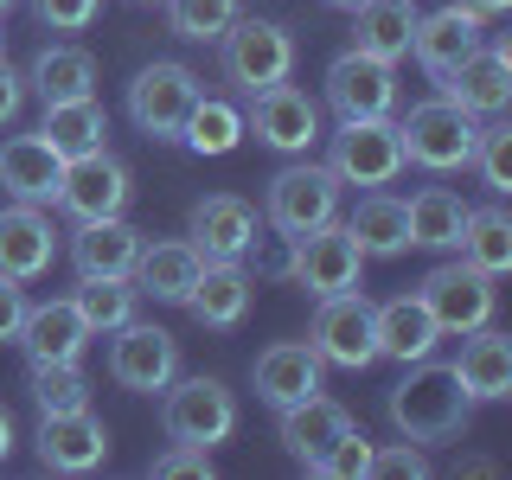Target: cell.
Here are the masks:
<instances>
[{"label":"cell","mask_w":512,"mask_h":480,"mask_svg":"<svg viewBox=\"0 0 512 480\" xmlns=\"http://www.w3.org/2000/svg\"><path fill=\"white\" fill-rule=\"evenodd\" d=\"M384 410H391V429H397L404 442H416V448L461 442V436H468V423H474L468 384L455 378V365H436V359L404 365V378L391 384Z\"/></svg>","instance_id":"1"},{"label":"cell","mask_w":512,"mask_h":480,"mask_svg":"<svg viewBox=\"0 0 512 480\" xmlns=\"http://www.w3.org/2000/svg\"><path fill=\"white\" fill-rule=\"evenodd\" d=\"M263 218L276 237H301L314 224H333L340 218V180H333V167L327 160H308V154H288V167L269 173Z\"/></svg>","instance_id":"2"},{"label":"cell","mask_w":512,"mask_h":480,"mask_svg":"<svg viewBox=\"0 0 512 480\" xmlns=\"http://www.w3.org/2000/svg\"><path fill=\"white\" fill-rule=\"evenodd\" d=\"M160 429H167V442H180V448H218V442H231V429H237L231 384L212 378V372L173 378L167 391H160Z\"/></svg>","instance_id":"3"},{"label":"cell","mask_w":512,"mask_h":480,"mask_svg":"<svg viewBox=\"0 0 512 480\" xmlns=\"http://www.w3.org/2000/svg\"><path fill=\"white\" fill-rule=\"evenodd\" d=\"M218 64H224V84H237L244 96L282 84L295 71V32L282 20H256V13H237L218 39Z\"/></svg>","instance_id":"4"},{"label":"cell","mask_w":512,"mask_h":480,"mask_svg":"<svg viewBox=\"0 0 512 480\" xmlns=\"http://www.w3.org/2000/svg\"><path fill=\"white\" fill-rule=\"evenodd\" d=\"M282 244H288V282L308 288L314 301L346 295V288H359V276H365V250L352 244V231L340 218L314 224V231H301V237H282Z\"/></svg>","instance_id":"5"},{"label":"cell","mask_w":512,"mask_h":480,"mask_svg":"<svg viewBox=\"0 0 512 480\" xmlns=\"http://www.w3.org/2000/svg\"><path fill=\"white\" fill-rule=\"evenodd\" d=\"M199 96H205L199 77H192L180 58H154V64H141V71L128 77V122H135L148 141H180L186 109L199 103Z\"/></svg>","instance_id":"6"},{"label":"cell","mask_w":512,"mask_h":480,"mask_svg":"<svg viewBox=\"0 0 512 480\" xmlns=\"http://www.w3.org/2000/svg\"><path fill=\"white\" fill-rule=\"evenodd\" d=\"M327 167L340 186H391L397 173L410 167L404 160V141H397V122L391 116H365V122H340L327 141Z\"/></svg>","instance_id":"7"},{"label":"cell","mask_w":512,"mask_h":480,"mask_svg":"<svg viewBox=\"0 0 512 480\" xmlns=\"http://www.w3.org/2000/svg\"><path fill=\"white\" fill-rule=\"evenodd\" d=\"M474 116L455 109L448 96H429V103H410V116L397 122V141H404V160H416L423 173H455L468 167L474 154Z\"/></svg>","instance_id":"8"},{"label":"cell","mask_w":512,"mask_h":480,"mask_svg":"<svg viewBox=\"0 0 512 480\" xmlns=\"http://www.w3.org/2000/svg\"><path fill=\"white\" fill-rule=\"evenodd\" d=\"M308 346L320 352V365H340V372H365V365H378V340H372V301H365V288H346V295L314 301Z\"/></svg>","instance_id":"9"},{"label":"cell","mask_w":512,"mask_h":480,"mask_svg":"<svg viewBox=\"0 0 512 480\" xmlns=\"http://www.w3.org/2000/svg\"><path fill=\"white\" fill-rule=\"evenodd\" d=\"M109 378L135 397H160L173 378H180V340L167 327H148V320H128V327L109 333Z\"/></svg>","instance_id":"10"},{"label":"cell","mask_w":512,"mask_h":480,"mask_svg":"<svg viewBox=\"0 0 512 480\" xmlns=\"http://www.w3.org/2000/svg\"><path fill=\"white\" fill-rule=\"evenodd\" d=\"M128 199H135V173L109 148H90V154L64 160V186H58L64 218H122Z\"/></svg>","instance_id":"11"},{"label":"cell","mask_w":512,"mask_h":480,"mask_svg":"<svg viewBox=\"0 0 512 480\" xmlns=\"http://www.w3.org/2000/svg\"><path fill=\"white\" fill-rule=\"evenodd\" d=\"M423 308L436 314V327L442 333H474V327H487L493 320V308H500V288H493V276H480L474 263H436L423 276Z\"/></svg>","instance_id":"12"},{"label":"cell","mask_w":512,"mask_h":480,"mask_svg":"<svg viewBox=\"0 0 512 480\" xmlns=\"http://www.w3.org/2000/svg\"><path fill=\"white\" fill-rule=\"evenodd\" d=\"M244 135H256L263 148H276V154H308L314 141H320V103L301 84H269V90H256L250 96V116H244Z\"/></svg>","instance_id":"13"},{"label":"cell","mask_w":512,"mask_h":480,"mask_svg":"<svg viewBox=\"0 0 512 480\" xmlns=\"http://www.w3.org/2000/svg\"><path fill=\"white\" fill-rule=\"evenodd\" d=\"M39 461L52 474H96L109 461V429L90 404L84 410H39Z\"/></svg>","instance_id":"14"},{"label":"cell","mask_w":512,"mask_h":480,"mask_svg":"<svg viewBox=\"0 0 512 480\" xmlns=\"http://www.w3.org/2000/svg\"><path fill=\"white\" fill-rule=\"evenodd\" d=\"M442 96L455 109H468V116H506V103H512V52L500 39H480L468 58L455 64V71H442L436 77Z\"/></svg>","instance_id":"15"},{"label":"cell","mask_w":512,"mask_h":480,"mask_svg":"<svg viewBox=\"0 0 512 480\" xmlns=\"http://www.w3.org/2000/svg\"><path fill=\"white\" fill-rule=\"evenodd\" d=\"M327 103L340 109V122L391 116L397 109V64L365 58V52H340L327 64Z\"/></svg>","instance_id":"16"},{"label":"cell","mask_w":512,"mask_h":480,"mask_svg":"<svg viewBox=\"0 0 512 480\" xmlns=\"http://www.w3.org/2000/svg\"><path fill=\"white\" fill-rule=\"evenodd\" d=\"M250 384L269 410H288V404H301V397L327 391V365H320V352L308 340H276V346L256 352Z\"/></svg>","instance_id":"17"},{"label":"cell","mask_w":512,"mask_h":480,"mask_svg":"<svg viewBox=\"0 0 512 480\" xmlns=\"http://www.w3.org/2000/svg\"><path fill=\"white\" fill-rule=\"evenodd\" d=\"M186 237H192V250H199L205 263H244V256L256 250L250 199H237V192H212V199H199L192 218H186Z\"/></svg>","instance_id":"18"},{"label":"cell","mask_w":512,"mask_h":480,"mask_svg":"<svg viewBox=\"0 0 512 480\" xmlns=\"http://www.w3.org/2000/svg\"><path fill=\"white\" fill-rule=\"evenodd\" d=\"M64 186V154L32 128V135H7L0 141V192L20 205H58Z\"/></svg>","instance_id":"19"},{"label":"cell","mask_w":512,"mask_h":480,"mask_svg":"<svg viewBox=\"0 0 512 480\" xmlns=\"http://www.w3.org/2000/svg\"><path fill=\"white\" fill-rule=\"evenodd\" d=\"M52 256H58V231H52V218H45V205L13 199L7 212H0V276L39 282L45 269H52Z\"/></svg>","instance_id":"20"},{"label":"cell","mask_w":512,"mask_h":480,"mask_svg":"<svg viewBox=\"0 0 512 480\" xmlns=\"http://www.w3.org/2000/svg\"><path fill=\"white\" fill-rule=\"evenodd\" d=\"M372 340H378V359L416 365V359L436 352L442 327H436V314L423 308V295H391V301H372Z\"/></svg>","instance_id":"21"},{"label":"cell","mask_w":512,"mask_h":480,"mask_svg":"<svg viewBox=\"0 0 512 480\" xmlns=\"http://www.w3.org/2000/svg\"><path fill=\"white\" fill-rule=\"evenodd\" d=\"M480 39H487V20L448 0V7H436V13H416L410 52H416V64H423L429 77H442V71H455V64L468 58Z\"/></svg>","instance_id":"22"},{"label":"cell","mask_w":512,"mask_h":480,"mask_svg":"<svg viewBox=\"0 0 512 480\" xmlns=\"http://www.w3.org/2000/svg\"><path fill=\"white\" fill-rule=\"evenodd\" d=\"M96 340V333L84 327V314H77V301H32L26 308V327H20V346L26 365H58V359H84V346Z\"/></svg>","instance_id":"23"},{"label":"cell","mask_w":512,"mask_h":480,"mask_svg":"<svg viewBox=\"0 0 512 480\" xmlns=\"http://www.w3.org/2000/svg\"><path fill=\"white\" fill-rule=\"evenodd\" d=\"M346 429H352V410L333 404L327 391H314V397H301V404L276 410V436H282V448L301 461V468H314V461L327 455V448L340 442Z\"/></svg>","instance_id":"24"},{"label":"cell","mask_w":512,"mask_h":480,"mask_svg":"<svg viewBox=\"0 0 512 480\" xmlns=\"http://www.w3.org/2000/svg\"><path fill=\"white\" fill-rule=\"evenodd\" d=\"M199 269H205V256L192 250V237H154V244H141L135 269H128V282H135L141 295H154V301H173V308H186V295H192V282H199Z\"/></svg>","instance_id":"25"},{"label":"cell","mask_w":512,"mask_h":480,"mask_svg":"<svg viewBox=\"0 0 512 480\" xmlns=\"http://www.w3.org/2000/svg\"><path fill=\"white\" fill-rule=\"evenodd\" d=\"M250 295H256V276H250L244 263H205L199 282H192V295H186V308H192L199 327L231 333V327H244Z\"/></svg>","instance_id":"26"},{"label":"cell","mask_w":512,"mask_h":480,"mask_svg":"<svg viewBox=\"0 0 512 480\" xmlns=\"http://www.w3.org/2000/svg\"><path fill=\"white\" fill-rule=\"evenodd\" d=\"M135 256H141V231L128 218H77V231H71L77 276H128Z\"/></svg>","instance_id":"27"},{"label":"cell","mask_w":512,"mask_h":480,"mask_svg":"<svg viewBox=\"0 0 512 480\" xmlns=\"http://www.w3.org/2000/svg\"><path fill=\"white\" fill-rule=\"evenodd\" d=\"M455 378L468 384L474 404H500V397H512V340H506V333H493V320H487V327H474V333H461Z\"/></svg>","instance_id":"28"},{"label":"cell","mask_w":512,"mask_h":480,"mask_svg":"<svg viewBox=\"0 0 512 480\" xmlns=\"http://www.w3.org/2000/svg\"><path fill=\"white\" fill-rule=\"evenodd\" d=\"M410 32H416V0H359L352 7V52L365 58H410Z\"/></svg>","instance_id":"29"},{"label":"cell","mask_w":512,"mask_h":480,"mask_svg":"<svg viewBox=\"0 0 512 480\" xmlns=\"http://www.w3.org/2000/svg\"><path fill=\"white\" fill-rule=\"evenodd\" d=\"M26 90L39 103H77V96H96V58L84 45H39L26 71Z\"/></svg>","instance_id":"30"},{"label":"cell","mask_w":512,"mask_h":480,"mask_svg":"<svg viewBox=\"0 0 512 480\" xmlns=\"http://www.w3.org/2000/svg\"><path fill=\"white\" fill-rule=\"evenodd\" d=\"M468 212H474V205L461 199V192H448V186H423V192H410V199H404L410 244H416V250H455V244H461V231H468Z\"/></svg>","instance_id":"31"},{"label":"cell","mask_w":512,"mask_h":480,"mask_svg":"<svg viewBox=\"0 0 512 480\" xmlns=\"http://www.w3.org/2000/svg\"><path fill=\"white\" fill-rule=\"evenodd\" d=\"M352 244H359L365 256H404L410 250V218H404V199H391V192H365L359 205H352L346 218Z\"/></svg>","instance_id":"32"},{"label":"cell","mask_w":512,"mask_h":480,"mask_svg":"<svg viewBox=\"0 0 512 480\" xmlns=\"http://www.w3.org/2000/svg\"><path fill=\"white\" fill-rule=\"evenodd\" d=\"M39 135L52 141V148L71 160V154H90V148H103V135H109V116H103V103L96 96H77V103H45V122H39Z\"/></svg>","instance_id":"33"},{"label":"cell","mask_w":512,"mask_h":480,"mask_svg":"<svg viewBox=\"0 0 512 480\" xmlns=\"http://www.w3.org/2000/svg\"><path fill=\"white\" fill-rule=\"evenodd\" d=\"M77 314H84V327L90 333H116V327H128L135 320V301H141V288L128 282V276H77Z\"/></svg>","instance_id":"34"},{"label":"cell","mask_w":512,"mask_h":480,"mask_svg":"<svg viewBox=\"0 0 512 480\" xmlns=\"http://www.w3.org/2000/svg\"><path fill=\"white\" fill-rule=\"evenodd\" d=\"M461 263H474L480 276L500 282L512 269V218L500 212V205H480V212H468V231H461Z\"/></svg>","instance_id":"35"},{"label":"cell","mask_w":512,"mask_h":480,"mask_svg":"<svg viewBox=\"0 0 512 480\" xmlns=\"http://www.w3.org/2000/svg\"><path fill=\"white\" fill-rule=\"evenodd\" d=\"M180 141L192 154H231L237 141H244V109H231V103H218V96H199V103L186 109V128H180Z\"/></svg>","instance_id":"36"},{"label":"cell","mask_w":512,"mask_h":480,"mask_svg":"<svg viewBox=\"0 0 512 480\" xmlns=\"http://www.w3.org/2000/svg\"><path fill=\"white\" fill-rule=\"evenodd\" d=\"M167 7V32L186 45H218L224 26L244 13V0H160Z\"/></svg>","instance_id":"37"},{"label":"cell","mask_w":512,"mask_h":480,"mask_svg":"<svg viewBox=\"0 0 512 480\" xmlns=\"http://www.w3.org/2000/svg\"><path fill=\"white\" fill-rule=\"evenodd\" d=\"M26 391L39 410H84L90 404V378L77 359H58V365H26Z\"/></svg>","instance_id":"38"},{"label":"cell","mask_w":512,"mask_h":480,"mask_svg":"<svg viewBox=\"0 0 512 480\" xmlns=\"http://www.w3.org/2000/svg\"><path fill=\"white\" fill-rule=\"evenodd\" d=\"M468 167H480V180H487V192H500V199L512 192V122H506V116H480Z\"/></svg>","instance_id":"39"},{"label":"cell","mask_w":512,"mask_h":480,"mask_svg":"<svg viewBox=\"0 0 512 480\" xmlns=\"http://www.w3.org/2000/svg\"><path fill=\"white\" fill-rule=\"evenodd\" d=\"M308 474H320V480H359V474H372V442H365V429L352 423L346 436L333 442V448H327V455L314 461Z\"/></svg>","instance_id":"40"},{"label":"cell","mask_w":512,"mask_h":480,"mask_svg":"<svg viewBox=\"0 0 512 480\" xmlns=\"http://www.w3.org/2000/svg\"><path fill=\"white\" fill-rule=\"evenodd\" d=\"M26 7L45 32H84V26H96L103 0H26Z\"/></svg>","instance_id":"41"},{"label":"cell","mask_w":512,"mask_h":480,"mask_svg":"<svg viewBox=\"0 0 512 480\" xmlns=\"http://www.w3.org/2000/svg\"><path fill=\"white\" fill-rule=\"evenodd\" d=\"M26 282H13V276H0V346H13L20 340V327H26Z\"/></svg>","instance_id":"42"},{"label":"cell","mask_w":512,"mask_h":480,"mask_svg":"<svg viewBox=\"0 0 512 480\" xmlns=\"http://www.w3.org/2000/svg\"><path fill=\"white\" fill-rule=\"evenodd\" d=\"M372 474H429V461H423V448L416 442H397V448H372Z\"/></svg>","instance_id":"43"},{"label":"cell","mask_w":512,"mask_h":480,"mask_svg":"<svg viewBox=\"0 0 512 480\" xmlns=\"http://www.w3.org/2000/svg\"><path fill=\"white\" fill-rule=\"evenodd\" d=\"M154 474L160 480H167V474H212V448H180V442H173L167 455L154 461Z\"/></svg>","instance_id":"44"},{"label":"cell","mask_w":512,"mask_h":480,"mask_svg":"<svg viewBox=\"0 0 512 480\" xmlns=\"http://www.w3.org/2000/svg\"><path fill=\"white\" fill-rule=\"evenodd\" d=\"M20 109H26V77L7 71V58H0V128L20 116Z\"/></svg>","instance_id":"45"},{"label":"cell","mask_w":512,"mask_h":480,"mask_svg":"<svg viewBox=\"0 0 512 480\" xmlns=\"http://www.w3.org/2000/svg\"><path fill=\"white\" fill-rule=\"evenodd\" d=\"M455 7H468V13H480V20H500V13L512 7V0H455Z\"/></svg>","instance_id":"46"},{"label":"cell","mask_w":512,"mask_h":480,"mask_svg":"<svg viewBox=\"0 0 512 480\" xmlns=\"http://www.w3.org/2000/svg\"><path fill=\"white\" fill-rule=\"evenodd\" d=\"M7 455H13V416H7V404H0V468H7Z\"/></svg>","instance_id":"47"},{"label":"cell","mask_w":512,"mask_h":480,"mask_svg":"<svg viewBox=\"0 0 512 480\" xmlns=\"http://www.w3.org/2000/svg\"><path fill=\"white\" fill-rule=\"evenodd\" d=\"M327 7H340V13H352V7H359V0H327Z\"/></svg>","instance_id":"48"},{"label":"cell","mask_w":512,"mask_h":480,"mask_svg":"<svg viewBox=\"0 0 512 480\" xmlns=\"http://www.w3.org/2000/svg\"><path fill=\"white\" fill-rule=\"evenodd\" d=\"M135 7H160V0H135Z\"/></svg>","instance_id":"49"},{"label":"cell","mask_w":512,"mask_h":480,"mask_svg":"<svg viewBox=\"0 0 512 480\" xmlns=\"http://www.w3.org/2000/svg\"><path fill=\"white\" fill-rule=\"evenodd\" d=\"M0 52H7V32H0Z\"/></svg>","instance_id":"50"},{"label":"cell","mask_w":512,"mask_h":480,"mask_svg":"<svg viewBox=\"0 0 512 480\" xmlns=\"http://www.w3.org/2000/svg\"><path fill=\"white\" fill-rule=\"evenodd\" d=\"M7 7H13V0H0V13H7Z\"/></svg>","instance_id":"51"}]
</instances>
